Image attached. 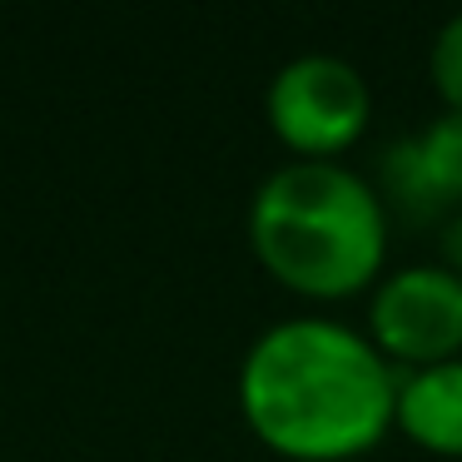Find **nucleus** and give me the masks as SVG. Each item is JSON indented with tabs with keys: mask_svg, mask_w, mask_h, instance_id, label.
Returning <instances> with one entry per match:
<instances>
[{
	"mask_svg": "<svg viewBox=\"0 0 462 462\" xmlns=\"http://www.w3.org/2000/svg\"><path fill=\"white\" fill-rule=\"evenodd\" d=\"M254 259L313 303L373 293L388 259L383 194L343 160H289L254 189Z\"/></svg>",
	"mask_w": 462,
	"mask_h": 462,
	"instance_id": "f03ea898",
	"label": "nucleus"
},
{
	"mask_svg": "<svg viewBox=\"0 0 462 462\" xmlns=\"http://www.w3.org/2000/svg\"><path fill=\"white\" fill-rule=\"evenodd\" d=\"M428 75H432V90H438L442 110H462V11L448 15L438 25V35H432Z\"/></svg>",
	"mask_w": 462,
	"mask_h": 462,
	"instance_id": "0eeeda50",
	"label": "nucleus"
},
{
	"mask_svg": "<svg viewBox=\"0 0 462 462\" xmlns=\"http://www.w3.org/2000/svg\"><path fill=\"white\" fill-rule=\"evenodd\" d=\"M383 209L408 224H442L462 214V110H442L418 134L398 140L378 164Z\"/></svg>",
	"mask_w": 462,
	"mask_h": 462,
	"instance_id": "39448f33",
	"label": "nucleus"
},
{
	"mask_svg": "<svg viewBox=\"0 0 462 462\" xmlns=\"http://www.w3.org/2000/svg\"><path fill=\"white\" fill-rule=\"evenodd\" d=\"M263 115L293 160H338L368 134L373 85L343 55H293L273 70Z\"/></svg>",
	"mask_w": 462,
	"mask_h": 462,
	"instance_id": "7ed1b4c3",
	"label": "nucleus"
},
{
	"mask_svg": "<svg viewBox=\"0 0 462 462\" xmlns=\"http://www.w3.org/2000/svg\"><path fill=\"white\" fill-rule=\"evenodd\" d=\"M398 368L363 328L338 319H283L239 363V412L289 462H353L393 432Z\"/></svg>",
	"mask_w": 462,
	"mask_h": 462,
	"instance_id": "f257e3e1",
	"label": "nucleus"
},
{
	"mask_svg": "<svg viewBox=\"0 0 462 462\" xmlns=\"http://www.w3.org/2000/svg\"><path fill=\"white\" fill-rule=\"evenodd\" d=\"M438 263L462 279V214H452V219L438 224Z\"/></svg>",
	"mask_w": 462,
	"mask_h": 462,
	"instance_id": "6e6552de",
	"label": "nucleus"
},
{
	"mask_svg": "<svg viewBox=\"0 0 462 462\" xmlns=\"http://www.w3.org/2000/svg\"><path fill=\"white\" fill-rule=\"evenodd\" d=\"M363 333L398 373L462 358V279L438 259L383 273L368 293Z\"/></svg>",
	"mask_w": 462,
	"mask_h": 462,
	"instance_id": "20e7f679",
	"label": "nucleus"
},
{
	"mask_svg": "<svg viewBox=\"0 0 462 462\" xmlns=\"http://www.w3.org/2000/svg\"><path fill=\"white\" fill-rule=\"evenodd\" d=\"M393 428L432 457L462 462V358L398 373Z\"/></svg>",
	"mask_w": 462,
	"mask_h": 462,
	"instance_id": "423d86ee",
	"label": "nucleus"
}]
</instances>
